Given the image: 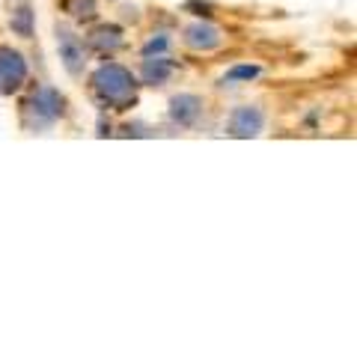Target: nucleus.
I'll return each mask as SVG.
<instances>
[{
  "mask_svg": "<svg viewBox=\"0 0 357 357\" xmlns=\"http://www.w3.org/2000/svg\"><path fill=\"white\" fill-rule=\"evenodd\" d=\"M93 89L98 102L114 110H126L128 105L137 102V81L134 75L119 63H105L93 72Z\"/></svg>",
  "mask_w": 357,
  "mask_h": 357,
  "instance_id": "1",
  "label": "nucleus"
},
{
  "mask_svg": "<svg viewBox=\"0 0 357 357\" xmlns=\"http://www.w3.org/2000/svg\"><path fill=\"white\" fill-rule=\"evenodd\" d=\"M9 27H13V33H15V36H21V39H30V36H33V30H36V21H33L30 3H21V6L13 9Z\"/></svg>",
  "mask_w": 357,
  "mask_h": 357,
  "instance_id": "10",
  "label": "nucleus"
},
{
  "mask_svg": "<svg viewBox=\"0 0 357 357\" xmlns=\"http://www.w3.org/2000/svg\"><path fill=\"white\" fill-rule=\"evenodd\" d=\"M262 75V69L259 66H232V69L223 75V84H250L253 77H259Z\"/></svg>",
  "mask_w": 357,
  "mask_h": 357,
  "instance_id": "11",
  "label": "nucleus"
},
{
  "mask_svg": "<svg viewBox=\"0 0 357 357\" xmlns=\"http://www.w3.org/2000/svg\"><path fill=\"white\" fill-rule=\"evenodd\" d=\"M262 128H265V110L256 105H241L227 119L229 137H259Z\"/></svg>",
  "mask_w": 357,
  "mask_h": 357,
  "instance_id": "4",
  "label": "nucleus"
},
{
  "mask_svg": "<svg viewBox=\"0 0 357 357\" xmlns=\"http://www.w3.org/2000/svg\"><path fill=\"white\" fill-rule=\"evenodd\" d=\"M182 42H185V48L208 54V51H218L223 45V30L215 27L211 21H194V24H188L182 30Z\"/></svg>",
  "mask_w": 357,
  "mask_h": 357,
  "instance_id": "6",
  "label": "nucleus"
},
{
  "mask_svg": "<svg viewBox=\"0 0 357 357\" xmlns=\"http://www.w3.org/2000/svg\"><path fill=\"white\" fill-rule=\"evenodd\" d=\"M66 13L75 18H93L96 15V0H66Z\"/></svg>",
  "mask_w": 357,
  "mask_h": 357,
  "instance_id": "12",
  "label": "nucleus"
},
{
  "mask_svg": "<svg viewBox=\"0 0 357 357\" xmlns=\"http://www.w3.org/2000/svg\"><path fill=\"white\" fill-rule=\"evenodd\" d=\"M57 51H60V60L66 66L69 75H81L84 66H86V51H84V42L81 36L72 30V27H57Z\"/></svg>",
  "mask_w": 357,
  "mask_h": 357,
  "instance_id": "5",
  "label": "nucleus"
},
{
  "mask_svg": "<svg viewBox=\"0 0 357 357\" xmlns=\"http://www.w3.org/2000/svg\"><path fill=\"white\" fill-rule=\"evenodd\" d=\"M66 114V98L51 86H36L21 105V116H24V128L45 131L54 122H60Z\"/></svg>",
  "mask_w": 357,
  "mask_h": 357,
  "instance_id": "2",
  "label": "nucleus"
},
{
  "mask_svg": "<svg viewBox=\"0 0 357 357\" xmlns=\"http://www.w3.org/2000/svg\"><path fill=\"white\" fill-rule=\"evenodd\" d=\"M170 48V36L167 33H155V36L143 45V57H158V54H167Z\"/></svg>",
  "mask_w": 357,
  "mask_h": 357,
  "instance_id": "13",
  "label": "nucleus"
},
{
  "mask_svg": "<svg viewBox=\"0 0 357 357\" xmlns=\"http://www.w3.org/2000/svg\"><path fill=\"white\" fill-rule=\"evenodd\" d=\"M173 72H176V66H173V60L167 57V54H158V57H143V66H140L143 84L161 86V84L170 81Z\"/></svg>",
  "mask_w": 357,
  "mask_h": 357,
  "instance_id": "8",
  "label": "nucleus"
},
{
  "mask_svg": "<svg viewBox=\"0 0 357 357\" xmlns=\"http://www.w3.org/2000/svg\"><path fill=\"white\" fill-rule=\"evenodd\" d=\"M27 81V63L24 57L9 48V45H0V96H13L18 93Z\"/></svg>",
  "mask_w": 357,
  "mask_h": 357,
  "instance_id": "3",
  "label": "nucleus"
},
{
  "mask_svg": "<svg viewBox=\"0 0 357 357\" xmlns=\"http://www.w3.org/2000/svg\"><path fill=\"white\" fill-rule=\"evenodd\" d=\"M203 98L194 93H178L170 98V119L176 122L178 128H194L199 116H203Z\"/></svg>",
  "mask_w": 357,
  "mask_h": 357,
  "instance_id": "7",
  "label": "nucleus"
},
{
  "mask_svg": "<svg viewBox=\"0 0 357 357\" xmlns=\"http://www.w3.org/2000/svg\"><path fill=\"white\" fill-rule=\"evenodd\" d=\"M122 45H126V39H122V30L116 24H102V27H96L93 33H89V48H96V51H107V54H114L119 51Z\"/></svg>",
  "mask_w": 357,
  "mask_h": 357,
  "instance_id": "9",
  "label": "nucleus"
}]
</instances>
